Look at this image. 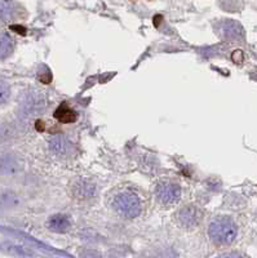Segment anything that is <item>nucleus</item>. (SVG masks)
Masks as SVG:
<instances>
[{
	"label": "nucleus",
	"instance_id": "nucleus-1",
	"mask_svg": "<svg viewBox=\"0 0 257 258\" xmlns=\"http://www.w3.org/2000/svg\"><path fill=\"white\" fill-rule=\"evenodd\" d=\"M238 235V229L230 218L218 217L212 221L208 227V236L214 244L229 245L234 242Z\"/></svg>",
	"mask_w": 257,
	"mask_h": 258
},
{
	"label": "nucleus",
	"instance_id": "nucleus-2",
	"mask_svg": "<svg viewBox=\"0 0 257 258\" xmlns=\"http://www.w3.org/2000/svg\"><path fill=\"white\" fill-rule=\"evenodd\" d=\"M114 209L119 216L124 218H136L142 212V202L133 191L125 190L119 193L112 202Z\"/></svg>",
	"mask_w": 257,
	"mask_h": 258
},
{
	"label": "nucleus",
	"instance_id": "nucleus-3",
	"mask_svg": "<svg viewBox=\"0 0 257 258\" xmlns=\"http://www.w3.org/2000/svg\"><path fill=\"white\" fill-rule=\"evenodd\" d=\"M155 196L163 206H173L181 198V187L172 181H163L156 186Z\"/></svg>",
	"mask_w": 257,
	"mask_h": 258
},
{
	"label": "nucleus",
	"instance_id": "nucleus-4",
	"mask_svg": "<svg viewBox=\"0 0 257 258\" xmlns=\"http://www.w3.org/2000/svg\"><path fill=\"white\" fill-rule=\"evenodd\" d=\"M175 221L181 229H194L201 221V210L195 206H182L175 213Z\"/></svg>",
	"mask_w": 257,
	"mask_h": 258
},
{
	"label": "nucleus",
	"instance_id": "nucleus-5",
	"mask_svg": "<svg viewBox=\"0 0 257 258\" xmlns=\"http://www.w3.org/2000/svg\"><path fill=\"white\" fill-rule=\"evenodd\" d=\"M50 149L52 153H54L56 155L59 156H65V155H69L73 151V145L67 138H65L63 136H54V137L51 138L50 141Z\"/></svg>",
	"mask_w": 257,
	"mask_h": 258
},
{
	"label": "nucleus",
	"instance_id": "nucleus-6",
	"mask_svg": "<svg viewBox=\"0 0 257 258\" xmlns=\"http://www.w3.org/2000/svg\"><path fill=\"white\" fill-rule=\"evenodd\" d=\"M221 33L229 40H241L244 35L243 27L235 21L228 20L221 25Z\"/></svg>",
	"mask_w": 257,
	"mask_h": 258
},
{
	"label": "nucleus",
	"instance_id": "nucleus-7",
	"mask_svg": "<svg viewBox=\"0 0 257 258\" xmlns=\"http://www.w3.org/2000/svg\"><path fill=\"white\" fill-rule=\"evenodd\" d=\"M47 227L53 232H62L69 231L71 227V222L70 218L65 214H54V216L50 217V219L47 221Z\"/></svg>",
	"mask_w": 257,
	"mask_h": 258
},
{
	"label": "nucleus",
	"instance_id": "nucleus-8",
	"mask_svg": "<svg viewBox=\"0 0 257 258\" xmlns=\"http://www.w3.org/2000/svg\"><path fill=\"white\" fill-rule=\"evenodd\" d=\"M96 193V187L93 183L88 182V181H84V180H80L78 182L74 183L73 186V194L75 198L78 199H89V198H92Z\"/></svg>",
	"mask_w": 257,
	"mask_h": 258
},
{
	"label": "nucleus",
	"instance_id": "nucleus-9",
	"mask_svg": "<svg viewBox=\"0 0 257 258\" xmlns=\"http://www.w3.org/2000/svg\"><path fill=\"white\" fill-rule=\"evenodd\" d=\"M54 118L58 121H61V123L69 124V123H74L75 121L76 114L73 108H70L66 103H62V105L58 106V108L54 112Z\"/></svg>",
	"mask_w": 257,
	"mask_h": 258
},
{
	"label": "nucleus",
	"instance_id": "nucleus-10",
	"mask_svg": "<svg viewBox=\"0 0 257 258\" xmlns=\"http://www.w3.org/2000/svg\"><path fill=\"white\" fill-rule=\"evenodd\" d=\"M0 169L7 174L16 173L21 169V161L14 156H5L0 160Z\"/></svg>",
	"mask_w": 257,
	"mask_h": 258
},
{
	"label": "nucleus",
	"instance_id": "nucleus-11",
	"mask_svg": "<svg viewBox=\"0 0 257 258\" xmlns=\"http://www.w3.org/2000/svg\"><path fill=\"white\" fill-rule=\"evenodd\" d=\"M13 52V42L7 34H0V58H7Z\"/></svg>",
	"mask_w": 257,
	"mask_h": 258
},
{
	"label": "nucleus",
	"instance_id": "nucleus-12",
	"mask_svg": "<svg viewBox=\"0 0 257 258\" xmlns=\"http://www.w3.org/2000/svg\"><path fill=\"white\" fill-rule=\"evenodd\" d=\"M18 206V198L12 193L0 194V210H7Z\"/></svg>",
	"mask_w": 257,
	"mask_h": 258
},
{
	"label": "nucleus",
	"instance_id": "nucleus-13",
	"mask_svg": "<svg viewBox=\"0 0 257 258\" xmlns=\"http://www.w3.org/2000/svg\"><path fill=\"white\" fill-rule=\"evenodd\" d=\"M3 248L10 253V255L16 256V257L21 258H27L29 257V252L25 248L20 247V245H14V244H3Z\"/></svg>",
	"mask_w": 257,
	"mask_h": 258
},
{
	"label": "nucleus",
	"instance_id": "nucleus-14",
	"mask_svg": "<svg viewBox=\"0 0 257 258\" xmlns=\"http://www.w3.org/2000/svg\"><path fill=\"white\" fill-rule=\"evenodd\" d=\"M13 3H8V1H4V3H0V13L1 17L4 18V21H9L12 17H13Z\"/></svg>",
	"mask_w": 257,
	"mask_h": 258
},
{
	"label": "nucleus",
	"instance_id": "nucleus-15",
	"mask_svg": "<svg viewBox=\"0 0 257 258\" xmlns=\"http://www.w3.org/2000/svg\"><path fill=\"white\" fill-rule=\"evenodd\" d=\"M10 97V88L9 85L3 80H0V106L7 103V101Z\"/></svg>",
	"mask_w": 257,
	"mask_h": 258
},
{
	"label": "nucleus",
	"instance_id": "nucleus-16",
	"mask_svg": "<svg viewBox=\"0 0 257 258\" xmlns=\"http://www.w3.org/2000/svg\"><path fill=\"white\" fill-rule=\"evenodd\" d=\"M82 258H101V256H100L97 252L89 251V252H86V253L83 255Z\"/></svg>",
	"mask_w": 257,
	"mask_h": 258
},
{
	"label": "nucleus",
	"instance_id": "nucleus-17",
	"mask_svg": "<svg viewBox=\"0 0 257 258\" xmlns=\"http://www.w3.org/2000/svg\"><path fill=\"white\" fill-rule=\"evenodd\" d=\"M217 258H242L241 256L237 255V253H225V255H221Z\"/></svg>",
	"mask_w": 257,
	"mask_h": 258
}]
</instances>
